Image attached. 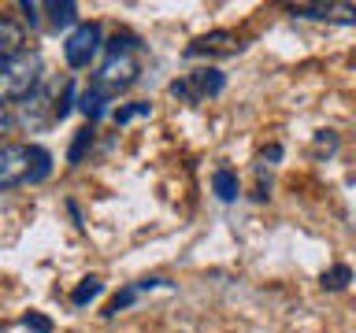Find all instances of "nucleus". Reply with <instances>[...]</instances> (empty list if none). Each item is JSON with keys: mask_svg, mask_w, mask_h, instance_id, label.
I'll return each instance as SVG.
<instances>
[{"mask_svg": "<svg viewBox=\"0 0 356 333\" xmlns=\"http://www.w3.org/2000/svg\"><path fill=\"white\" fill-rule=\"evenodd\" d=\"M74 104V85L71 82H49V85H38L26 100H19V115L15 122L22 130H44L52 122L67 119V111Z\"/></svg>", "mask_w": 356, "mask_h": 333, "instance_id": "obj_1", "label": "nucleus"}, {"mask_svg": "<svg viewBox=\"0 0 356 333\" xmlns=\"http://www.w3.org/2000/svg\"><path fill=\"white\" fill-rule=\"evenodd\" d=\"M52 171V155L41 144H0V189L22 182H44Z\"/></svg>", "mask_w": 356, "mask_h": 333, "instance_id": "obj_2", "label": "nucleus"}, {"mask_svg": "<svg viewBox=\"0 0 356 333\" xmlns=\"http://www.w3.org/2000/svg\"><path fill=\"white\" fill-rule=\"evenodd\" d=\"M138 74H141V60H138V41L127 37V33H115L108 44V60L104 67H100V74H97V85L104 89V93H115V89H127L138 82Z\"/></svg>", "mask_w": 356, "mask_h": 333, "instance_id": "obj_3", "label": "nucleus"}, {"mask_svg": "<svg viewBox=\"0 0 356 333\" xmlns=\"http://www.w3.org/2000/svg\"><path fill=\"white\" fill-rule=\"evenodd\" d=\"M41 52H19L11 63L0 67V104L8 100H26L41 82Z\"/></svg>", "mask_w": 356, "mask_h": 333, "instance_id": "obj_4", "label": "nucleus"}, {"mask_svg": "<svg viewBox=\"0 0 356 333\" xmlns=\"http://www.w3.org/2000/svg\"><path fill=\"white\" fill-rule=\"evenodd\" d=\"M222 85H227L222 71H211V67H204V71H193L189 78H182V82H171V96L197 104V100H204V96H219Z\"/></svg>", "mask_w": 356, "mask_h": 333, "instance_id": "obj_5", "label": "nucleus"}, {"mask_svg": "<svg viewBox=\"0 0 356 333\" xmlns=\"http://www.w3.org/2000/svg\"><path fill=\"white\" fill-rule=\"evenodd\" d=\"M100 52V26L97 22H82L71 37H67L63 44V56H67V67H74V71H82V67H89L97 60Z\"/></svg>", "mask_w": 356, "mask_h": 333, "instance_id": "obj_6", "label": "nucleus"}, {"mask_svg": "<svg viewBox=\"0 0 356 333\" xmlns=\"http://www.w3.org/2000/svg\"><path fill=\"white\" fill-rule=\"evenodd\" d=\"M289 15L300 19H316V22H341V26H353L356 22V4H293Z\"/></svg>", "mask_w": 356, "mask_h": 333, "instance_id": "obj_7", "label": "nucleus"}, {"mask_svg": "<svg viewBox=\"0 0 356 333\" xmlns=\"http://www.w3.org/2000/svg\"><path fill=\"white\" fill-rule=\"evenodd\" d=\"M19 52H26V30H22L19 19L0 15V67L11 63Z\"/></svg>", "mask_w": 356, "mask_h": 333, "instance_id": "obj_8", "label": "nucleus"}, {"mask_svg": "<svg viewBox=\"0 0 356 333\" xmlns=\"http://www.w3.org/2000/svg\"><path fill=\"white\" fill-rule=\"evenodd\" d=\"M241 41L234 37L230 30H216L208 33V37H197L193 44H189V56H200V52H238Z\"/></svg>", "mask_w": 356, "mask_h": 333, "instance_id": "obj_9", "label": "nucleus"}, {"mask_svg": "<svg viewBox=\"0 0 356 333\" xmlns=\"http://www.w3.org/2000/svg\"><path fill=\"white\" fill-rule=\"evenodd\" d=\"M78 108H82V115L89 119V126H93V122H97V119L108 111V93H104L100 85L86 89V93H82V104H78Z\"/></svg>", "mask_w": 356, "mask_h": 333, "instance_id": "obj_10", "label": "nucleus"}, {"mask_svg": "<svg viewBox=\"0 0 356 333\" xmlns=\"http://www.w3.org/2000/svg\"><path fill=\"white\" fill-rule=\"evenodd\" d=\"M211 189H216V196L222 200V204L238 200V193H241L238 174H234V171H216V174H211Z\"/></svg>", "mask_w": 356, "mask_h": 333, "instance_id": "obj_11", "label": "nucleus"}, {"mask_svg": "<svg viewBox=\"0 0 356 333\" xmlns=\"http://www.w3.org/2000/svg\"><path fill=\"white\" fill-rule=\"evenodd\" d=\"M100 289H104V285H100V278H82V285L71 293V304H74V307H86L89 300L100 296Z\"/></svg>", "mask_w": 356, "mask_h": 333, "instance_id": "obj_12", "label": "nucleus"}, {"mask_svg": "<svg viewBox=\"0 0 356 333\" xmlns=\"http://www.w3.org/2000/svg\"><path fill=\"white\" fill-rule=\"evenodd\" d=\"M49 11H52V30H63V26H71V22L78 19V4H71V0L49 4Z\"/></svg>", "mask_w": 356, "mask_h": 333, "instance_id": "obj_13", "label": "nucleus"}, {"mask_svg": "<svg viewBox=\"0 0 356 333\" xmlns=\"http://www.w3.org/2000/svg\"><path fill=\"white\" fill-rule=\"evenodd\" d=\"M93 144V126H82L74 133V141H71V152H67V160L71 163H82V155H86V148Z\"/></svg>", "mask_w": 356, "mask_h": 333, "instance_id": "obj_14", "label": "nucleus"}, {"mask_svg": "<svg viewBox=\"0 0 356 333\" xmlns=\"http://www.w3.org/2000/svg\"><path fill=\"white\" fill-rule=\"evenodd\" d=\"M349 278H353V271L345 263H338L334 271L323 274V289H345V285H349Z\"/></svg>", "mask_w": 356, "mask_h": 333, "instance_id": "obj_15", "label": "nucleus"}, {"mask_svg": "<svg viewBox=\"0 0 356 333\" xmlns=\"http://www.w3.org/2000/svg\"><path fill=\"white\" fill-rule=\"evenodd\" d=\"M134 300H138V285L122 289V293H119V296H115V300H111V304H108V315H119L122 307H130V304H134Z\"/></svg>", "mask_w": 356, "mask_h": 333, "instance_id": "obj_16", "label": "nucleus"}, {"mask_svg": "<svg viewBox=\"0 0 356 333\" xmlns=\"http://www.w3.org/2000/svg\"><path fill=\"white\" fill-rule=\"evenodd\" d=\"M149 104H127V108H119L115 111V122H119V126H122V122H130V119H141V115H149Z\"/></svg>", "mask_w": 356, "mask_h": 333, "instance_id": "obj_17", "label": "nucleus"}, {"mask_svg": "<svg viewBox=\"0 0 356 333\" xmlns=\"http://www.w3.org/2000/svg\"><path fill=\"white\" fill-rule=\"evenodd\" d=\"M22 326L33 330V333H49V330H52V322L44 318V315H26V318H22Z\"/></svg>", "mask_w": 356, "mask_h": 333, "instance_id": "obj_18", "label": "nucleus"}, {"mask_svg": "<svg viewBox=\"0 0 356 333\" xmlns=\"http://www.w3.org/2000/svg\"><path fill=\"white\" fill-rule=\"evenodd\" d=\"M11 122H15V119H11V115H8V108L0 104V137H4V133L11 130Z\"/></svg>", "mask_w": 356, "mask_h": 333, "instance_id": "obj_19", "label": "nucleus"}, {"mask_svg": "<svg viewBox=\"0 0 356 333\" xmlns=\"http://www.w3.org/2000/svg\"><path fill=\"white\" fill-rule=\"evenodd\" d=\"M278 155H282V148H278V144H271V148L264 152V163H267V160H278Z\"/></svg>", "mask_w": 356, "mask_h": 333, "instance_id": "obj_20", "label": "nucleus"}]
</instances>
